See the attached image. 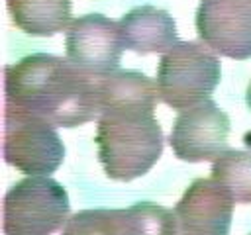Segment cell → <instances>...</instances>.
<instances>
[{"mask_svg": "<svg viewBox=\"0 0 251 235\" xmlns=\"http://www.w3.org/2000/svg\"><path fill=\"white\" fill-rule=\"evenodd\" d=\"M157 82L137 70L98 78L96 147L104 172L129 182L143 176L163 153V129L155 118Z\"/></svg>", "mask_w": 251, "mask_h": 235, "instance_id": "6da1fadb", "label": "cell"}, {"mask_svg": "<svg viewBox=\"0 0 251 235\" xmlns=\"http://www.w3.org/2000/svg\"><path fill=\"white\" fill-rule=\"evenodd\" d=\"M6 108L59 127L98 119V78L69 59L33 53L4 69Z\"/></svg>", "mask_w": 251, "mask_h": 235, "instance_id": "7a4b0ae2", "label": "cell"}, {"mask_svg": "<svg viewBox=\"0 0 251 235\" xmlns=\"http://www.w3.org/2000/svg\"><path fill=\"white\" fill-rule=\"evenodd\" d=\"M220 78V61L204 41H178L163 53L155 82L161 102L173 110H186L210 98Z\"/></svg>", "mask_w": 251, "mask_h": 235, "instance_id": "3957f363", "label": "cell"}, {"mask_svg": "<svg viewBox=\"0 0 251 235\" xmlns=\"http://www.w3.org/2000/svg\"><path fill=\"white\" fill-rule=\"evenodd\" d=\"M69 194L47 174L16 182L4 196V235H51L69 219Z\"/></svg>", "mask_w": 251, "mask_h": 235, "instance_id": "277c9868", "label": "cell"}, {"mask_svg": "<svg viewBox=\"0 0 251 235\" xmlns=\"http://www.w3.org/2000/svg\"><path fill=\"white\" fill-rule=\"evenodd\" d=\"M4 159L24 174H51L65 159V145L55 125L35 116L6 108Z\"/></svg>", "mask_w": 251, "mask_h": 235, "instance_id": "5b68a950", "label": "cell"}, {"mask_svg": "<svg viewBox=\"0 0 251 235\" xmlns=\"http://www.w3.org/2000/svg\"><path fill=\"white\" fill-rule=\"evenodd\" d=\"M124 49L118 22L102 14L78 16L67 27V59L96 78L118 70Z\"/></svg>", "mask_w": 251, "mask_h": 235, "instance_id": "8992f818", "label": "cell"}, {"mask_svg": "<svg viewBox=\"0 0 251 235\" xmlns=\"http://www.w3.org/2000/svg\"><path fill=\"white\" fill-rule=\"evenodd\" d=\"M229 118L220 106L206 98L186 110H180L169 143L173 153L186 163L216 161L224 151H227Z\"/></svg>", "mask_w": 251, "mask_h": 235, "instance_id": "52a82bcc", "label": "cell"}, {"mask_svg": "<svg viewBox=\"0 0 251 235\" xmlns=\"http://www.w3.org/2000/svg\"><path fill=\"white\" fill-rule=\"evenodd\" d=\"M61 235H175V215L153 202L124 210H82L67 219Z\"/></svg>", "mask_w": 251, "mask_h": 235, "instance_id": "ba28073f", "label": "cell"}, {"mask_svg": "<svg viewBox=\"0 0 251 235\" xmlns=\"http://www.w3.org/2000/svg\"><path fill=\"white\" fill-rule=\"evenodd\" d=\"M196 31L218 55L245 61L251 57V0H202Z\"/></svg>", "mask_w": 251, "mask_h": 235, "instance_id": "9c48e42d", "label": "cell"}, {"mask_svg": "<svg viewBox=\"0 0 251 235\" xmlns=\"http://www.w3.org/2000/svg\"><path fill=\"white\" fill-rule=\"evenodd\" d=\"M235 200L214 178H196L176 202L175 235H227Z\"/></svg>", "mask_w": 251, "mask_h": 235, "instance_id": "30bf717a", "label": "cell"}, {"mask_svg": "<svg viewBox=\"0 0 251 235\" xmlns=\"http://www.w3.org/2000/svg\"><path fill=\"white\" fill-rule=\"evenodd\" d=\"M126 49L139 55L167 53L178 43L173 16L155 6H137L118 22Z\"/></svg>", "mask_w": 251, "mask_h": 235, "instance_id": "8fae6325", "label": "cell"}, {"mask_svg": "<svg viewBox=\"0 0 251 235\" xmlns=\"http://www.w3.org/2000/svg\"><path fill=\"white\" fill-rule=\"evenodd\" d=\"M16 27L27 35L51 37L71 20V0H6Z\"/></svg>", "mask_w": 251, "mask_h": 235, "instance_id": "7c38bea8", "label": "cell"}, {"mask_svg": "<svg viewBox=\"0 0 251 235\" xmlns=\"http://www.w3.org/2000/svg\"><path fill=\"white\" fill-rule=\"evenodd\" d=\"M212 178L218 180L237 204H251V153L239 149L224 151L212 164Z\"/></svg>", "mask_w": 251, "mask_h": 235, "instance_id": "4fadbf2b", "label": "cell"}, {"mask_svg": "<svg viewBox=\"0 0 251 235\" xmlns=\"http://www.w3.org/2000/svg\"><path fill=\"white\" fill-rule=\"evenodd\" d=\"M245 100H247V106H249V110H251V82H249V86H247V92H245Z\"/></svg>", "mask_w": 251, "mask_h": 235, "instance_id": "5bb4252c", "label": "cell"}]
</instances>
